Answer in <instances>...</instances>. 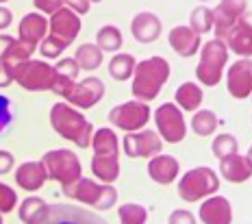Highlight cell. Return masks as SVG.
<instances>
[{"label": "cell", "instance_id": "cell-1", "mask_svg": "<svg viewBox=\"0 0 252 224\" xmlns=\"http://www.w3.org/2000/svg\"><path fill=\"white\" fill-rule=\"evenodd\" d=\"M133 94L141 102H150L159 96V90L167 83L170 76V64L163 57H150L139 61L133 70Z\"/></svg>", "mask_w": 252, "mask_h": 224}, {"label": "cell", "instance_id": "cell-2", "mask_svg": "<svg viewBox=\"0 0 252 224\" xmlns=\"http://www.w3.org/2000/svg\"><path fill=\"white\" fill-rule=\"evenodd\" d=\"M50 124L61 137L70 139L78 148H87V146L92 144L94 127L83 118V113H78L76 109H72L70 105H65V102H57V105L52 107Z\"/></svg>", "mask_w": 252, "mask_h": 224}, {"label": "cell", "instance_id": "cell-3", "mask_svg": "<svg viewBox=\"0 0 252 224\" xmlns=\"http://www.w3.org/2000/svg\"><path fill=\"white\" fill-rule=\"evenodd\" d=\"M228 59V50L226 44L222 39H211L202 46V57H200V64L196 67V76L200 79L202 85H218L220 79H222V72L224 65H226Z\"/></svg>", "mask_w": 252, "mask_h": 224}, {"label": "cell", "instance_id": "cell-4", "mask_svg": "<svg viewBox=\"0 0 252 224\" xmlns=\"http://www.w3.org/2000/svg\"><path fill=\"white\" fill-rule=\"evenodd\" d=\"M220 181L211 168H196L189 170L178 183V196L187 202H196L204 196H211L218 192Z\"/></svg>", "mask_w": 252, "mask_h": 224}, {"label": "cell", "instance_id": "cell-5", "mask_svg": "<svg viewBox=\"0 0 252 224\" xmlns=\"http://www.w3.org/2000/svg\"><path fill=\"white\" fill-rule=\"evenodd\" d=\"M33 224H109L94 211L76 205H46Z\"/></svg>", "mask_w": 252, "mask_h": 224}, {"label": "cell", "instance_id": "cell-6", "mask_svg": "<svg viewBox=\"0 0 252 224\" xmlns=\"http://www.w3.org/2000/svg\"><path fill=\"white\" fill-rule=\"evenodd\" d=\"M41 163L48 172V179L59 181L61 185L81 179V161L72 150H50L44 155Z\"/></svg>", "mask_w": 252, "mask_h": 224}, {"label": "cell", "instance_id": "cell-7", "mask_svg": "<svg viewBox=\"0 0 252 224\" xmlns=\"http://www.w3.org/2000/svg\"><path fill=\"white\" fill-rule=\"evenodd\" d=\"M55 70L46 61H24L13 70V81L29 92H44L50 90Z\"/></svg>", "mask_w": 252, "mask_h": 224}, {"label": "cell", "instance_id": "cell-8", "mask_svg": "<svg viewBox=\"0 0 252 224\" xmlns=\"http://www.w3.org/2000/svg\"><path fill=\"white\" fill-rule=\"evenodd\" d=\"M150 120V109L141 100H130L124 105H118L109 111V122L115 127L124 128V131H139L148 124Z\"/></svg>", "mask_w": 252, "mask_h": 224}, {"label": "cell", "instance_id": "cell-9", "mask_svg": "<svg viewBox=\"0 0 252 224\" xmlns=\"http://www.w3.org/2000/svg\"><path fill=\"white\" fill-rule=\"evenodd\" d=\"M155 122L159 133L163 135L165 142L170 144H178L185 139L187 135V127H185V118H183L181 109L172 102H165L155 111Z\"/></svg>", "mask_w": 252, "mask_h": 224}, {"label": "cell", "instance_id": "cell-10", "mask_svg": "<svg viewBox=\"0 0 252 224\" xmlns=\"http://www.w3.org/2000/svg\"><path fill=\"white\" fill-rule=\"evenodd\" d=\"M102 96H104V83L96 79V76H89V79L81 83H72V87L63 98H67V102L76 105L78 109H92L96 102L102 100Z\"/></svg>", "mask_w": 252, "mask_h": 224}, {"label": "cell", "instance_id": "cell-11", "mask_svg": "<svg viewBox=\"0 0 252 224\" xmlns=\"http://www.w3.org/2000/svg\"><path fill=\"white\" fill-rule=\"evenodd\" d=\"M224 44H228V48L239 57H250L252 55V22L250 15L246 11L237 22L230 27V31L222 37Z\"/></svg>", "mask_w": 252, "mask_h": 224}, {"label": "cell", "instance_id": "cell-12", "mask_svg": "<svg viewBox=\"0 0 252 224\" xmlns=\"http://www.w3.org/2000/svg\"><path fill=\"white\" fill-rule=\"evenodd\" d=\"M163 144L155 131H139L128 133L124 137V150L128 157H155L161 153Z\"/></svg>", "mask_w": 252, "mask_h": 224}, {"label": "cell", "instance_id": "cell-13", "mask_svg": "<svg viewBox=\"0 0 252 224\" xmlns=\"http://www.w3.org/2000/svg\"><path fill=\"white\" fill-rule=\"evenodd\" d=\"M213 13V31L218 33V39L230 31L235 22L246 13V0H220Z\"/></svg>", "mask_w": 252, "mask_h": 224}, {"label": "cell", "instance_id": "cell-14", "mask_svg": "<svg viewBox=\"0 0 252 224\" xmlns=\"http://www.w3.org/2000/svg\"><path fill=\"white\" fill-rule=\"evenodd\" d=\"M48 29H50L52 37H59L61 41H65V44L70 46L72 41H74V37L78 35V31H81V20H78V15L72 11V9L61 7L52 13Z\"/></svg>", "mask_w": 252, "mask_h": 224}, {"label": "cell", "instance_id": "cell-15", "mask_svg": "<svg viewBox=\"0 0 252 224\" xmlns=\"http://www.w3.org/2000/svg\"><path fill=\"white\" fill-rule=\"evenodd\" d=\"M228 92L230 96L244 98L250 96L252 92V61L248 57H241L239 61H235V65L228 70Z\"/></svg>", "mask_w": 252, "mask_h": 224}, {"label": "cell", "instance_id": "cell-16", "mask_svg": "<svg viewBox=\"0 0 252 224\" xmlns=\"http://www.w3.org/2000/svg\"><path fill=\"white\" fill-rule=\"evenodd\" d=\"M48 181V172H46L41 161H26L15 172V183L26 192H35Z\"/></svg>", "mask_w": 252, "mask_h": 224}, {"label": "cell", "instance_id": "cell-17", "mask_svg": "<svg viewBox=\"0 0 252 224\" xmlns=\"http://www.w3.org/2000/svg\"><path fill=\"white\" fill-rule=\"evenodd\" d=\"M202 224H230V202L224 196H213L200 205Z\"/></svg>", "mask_w": 252, "mask_h": 224}, {"label": "cell", "instance_id": "cell-18", "mask_svg": "<svg viewBox=\"0 0 252 224\" xmlns=\"http://www.w3.org/2000/svg\"><path fill=\"white\" fill-rule=\"evenodd\" d=\"M222 176L230 183H244L252 176V161L250 157H241V155H230L222 159Z\"/></svg>", "mask_w": 252, "mask_h": 224}, {"label": "cell", "instance_id": "cell-19", "mask_svg": "<svg viewBox=\"0 0 252 224\" xmlns=\"http://www.w3.org/2000/svg\"><path fill=\"white\" fill-rule=\"evenodd\" d=\"M170 46L181 57H191L200 48V35H196L189 27H174L170 31Z\"/></svg>", "mask_w": 252, "mask_h": 224}, {"label": "cell", "instance_id": "cell-20", "mask_svg": "<svg viewBox=\"0 0 252 224\" xmlns=\"http://www.w3.org/2000/svg\"><path fill=\"white\" fill-rule=\"evenodd\" d=\"M133 37L141 44H150L161 35V20L155 13H139L133 20Z\"/></svg>", "mask_w": 252, "mask_h": 224}, {"label": "cell", "instance_id": "cell-21", "mask_svg": "<svg viewBox=\"0 0 252 224\" xmlns=\"http://www.w3.org/2000/svg\"><path fill=\"white\" fill-rule=\"evenodd\" d=\"M148 174L157 181V183L167 185V183H172V181L176 179L178 161L174 157H170V155H155L152 161L148 163Z\"/></svg>", "mask_w": 252, "mask_h": 224}, {"label": "cell", "instance_id": "cell-22", "mask_svg": "<svg viewBox=\"0 0 252 224\" xmlns=\"http://www.w3.org/2000/svg\"><path fill=\"white\" fill-rule=\"evenodd\" d=\"M100 190L102 185L94 183L92 179H76L72 183H65L63 185V194L67 198H74V200H81V202H87V205H94L96 198L100 196Z\"/></svg>", "mask_w": 252, "mask_h": 224}, {"label": "cell", "instance_id": "cell-23", "mask_svg": "<svg viewBox=\"0 0 252 224\" xmlns=\"http://www.w3.org/2000/svg\"><path fill=\"white\" fill-rule=\"evenodd\" d=\"M46 31H48V20L41 13H29L20 22V39L39 44L46 37Z\"/></svg>", "mask_w": 252, "mask_h": 224}, {"label": "cell", "instance_id": "cell-24", "mask_svg": "<svg viewBox=\"0 0 252 224\" xmlns=\"http://www.w3.org/2000/svg\"><path fill=\"white\" fill-rule=\"evenodd\" d=\"M35 48H37V46L33 44V41H24V39H15L13 41V46L11 48L7 50V55L2 57V64L9 67V70H15V67H18L20 64H24V61H29L31 59V55L35 53Z\"/></svg>", "mask_w": 252, "mask_h": 224}, {"label": "cell", "instance_id": "cell-25", "mask_svg": "<svg viewBox=\"0 0 252 224\" xmlns=\"http://www.w3.org/2000/svg\"><path fill=\"white\" fill-rule=\"evenodd\" d=\"M92 172L104 183H113L120 176V161L118 157H104V155H94Z\"/></svg>", "mask_w": 252, "mask_h": 224}, {"label": "cell", "instance_id": "cell-26", "mask_svg": "<svg viewBox=\"0 0 252 224\" xmlns=\"http://www.w3.org/2000/svg\"><path fill=\"white\" fill-rule=\"evenodd\" d=\"M92 146L96 155H104V157H118V137L111 128H98L96 135H92Z\"/></svg>", "mask_w": 252, "mask_h": 224}, {"label": "cell", "instance_id": "cell-27", "mask_svg": "<svg viewBox=\"0 0 252 224\" xmlns=\"http://www.w3.org/2000/svg\"><path fill=\"white\" fill-rule=\"evenodd\" d=\"M174 96H176V102L185 109V111H196V109L200 107L204 94L196 83H183V85L176 90Z\"/></svg>", "mask_w": 252, "mask_h": 224}, {"label": "cell", "instance_id": "cell-28", "mask_svg": "<svg viewBox=\"0 0 252 224\" xmlns=\"http://www.w3.org/2000/svg\"><path fill=\"white\" fill-rule=\"evenodd\" d=\"M74 61H76L78 70L92 72V70H96V67L102 64V50L98 48L96 44H83V46H78V50L74 55Z\"/></svg>", "mask_w": 252, "mask_h": 224}, {"label": "cell", "instance_id": "cell-29", "mask_svg": "<svg viewBox=\"0 0 252 224\" xmlns=\"http://www.w3.org/2000/svg\"><path fill=\"white\" fill-rule=\"evenodd\" d=\"M135 65H137V59L133 55H115L111 61H109V74L113 76L115 81H126L130 79Z\"/></svg>", "mask_w": 252, "mask_h": 224}, {"label": "cell", "instance_id": "cell-30", "mask_svg": "<svg viewBox=\"0 0 252 224\" xmlns=\"http://www.w3.org/2000/svg\"><path fill=\"white\" fill-rule=\"evenodd\" d=\"M96 46L100 50H109V53L118 50L120 46H122V33H120V29L113 27V24L102 27L100 31H98V44Z\"/></svg>", "mask_w": 252, "mask_h": 224}, {"label": "cell", "instance_id": "cell-31", "mask_svg": "<svg viewBox=\"0 0 252 224\" xmlns=\"http://www.w3.org/2000/svg\"><path fill=\"white\" fill-rule=\"evenodd\" d=\"M191 127H193V131L200 135V137H207V135H211L215 128H218V118H215L213 111L204 109V111H198L196 116H193Z\"/></svg>", "mask_w": 252, "mask_h": 224}, {"label": "cell", "instance_id": "cell-32", "mask_svg": "<svg viewBox=\"0 0 252 224\" xmlns=\"http://www.w3.org/2000/svg\"><path fill=\"white\" fill-rule=\"evenodd\" d=\"M189 29H191L196 35H204V33H209V31H213V13H211V9L198 7L196 11L191 13V27Z\"/></svg>", "mask_w": 252, "mask_h": 224}, {"label": "cell", "instance_id": "cell-33", "mask_svg": "<svg viewBox=\"0 0 252 224\" xmlns=\"http://www.w3.org/2000/svg\"><path fill=\"white\" fill-rule=\"evenodd\" d=\"M44 200L37 196L33 198H26V200L22 202V207H20V220H22L24 224H33L35 220L39 218V213L44 211Z\"/></svg>", "mask_w": 252, "mask_h": 224}, {"label": "cell", "instance_id": "cell-34", "mask_svg": "<svg viewBox=\"0 0 252 224\" xmlns=\"http://www.w3.org/2000/svg\"><path fill=\"white\" fill-rule=\"evenodd\" d=\"M211 150L218 159L230 157V155H237V139L233 135H218L211 144Z\"/></svg>", "mask_w": 252, "mask_h": 224}, {"label": "cell", "instance_id": "cell-35", "mask_svg": "<svg viewBox=\"0 0 252 224\" xmlns=\"http://www.w3.org/2000/svg\"><path fill=\"white\" fill-rule=\"evenodd\" d=\"M148 213L141 205H122L120 207V222L122 224H146Z\"/></svg>", "mask_w": 252, "mask_h": 224}, {"label": "cell", "instance_id": "cell-36", "mask_svg": "<svg viewBox=\"0 0 252 224\" xmlns=\"http://www.w3.org/2000/svg\"><path fill=\"white\" fill-rule=\"evenodd\" d=\"M65 48H67L65 41H61L59 37H52V35H48V37L41 39V46H39L41 55L48 57V59H55V57H59Z\"/></svg>", "mask_w": 252, "mask_h": 224}, {"label": "cell", "instance_id": "cell-37", "mask_svg": "<svg viewBox=\"0 0 252 224\" xmlns=\"http://www.w3.org/2000/svg\"><path fill=\"white\" fill-rule=\"evenodd\" d=\"M115 200H118V190H115L113 185H102L100 196L96 198L94 207H96L98 211H107V209H111V207L115 205Z\"/></svg>", "mask_w": 252, "mask_h": 224}, {"label": "cell", "instance_id": "cell-38", "mask_svg": "<svg viewBox=\"0 0 252 224\" xmlns=\"http://www.w3.org/2000/svg\"><path fill=\"white\" fill-rule=\"evenodd\" d=\"M52 70H55L57 76H63V79H67L72 83H74V79L78 76V65H76L74 59H61Z\"/></svg>", "mask_w": 252, "mask_h": 224}, {"label": "cell", "instance_id": "cell-39", "mask_svg": "<svg viewBox=\"0 0 252 224\" xmlns=\"http://www.w3.org/2000/svg\"><path fill=\"white\" fill-rule=\"evenodd\" d=\"M15 202H18V196H15V192H13L9 185H2V183H0V213L13 211Z\"/></svg>", "mask_w": 252, "mask_h": 224}, {"label": "cell", "instance_id": "cell-40", "mask_svg": "<svg viewBox=\"0 0 252 224\" xmlns=\"http://www.w3.org/2000/svg\"><path fill=\"white\" fill-rule=\"evenodd\" d=\"M13 107H11V100H9L7 96H0V133L4 131V128L11 124L13 120Z\"/></svg>", "mask_w": 252, "mask_h": 224}, {"label": "cell", "instance_id": "cell-41", "mask_svg": "<svg viewBox=\"0 0 252 224\" xmlns=\"http://www.w3.org/2000/svg\"><path fill=\"white\" fill-rule=\"evenodd\" d=\"M63 4H65V0H35V7L39 9V11L44 13H55L57 9H61Z\"/></svg>", "mask_w": 252, "mask_h": 224}, {"label": "cell", "instance_id": "cell-42", "mask_svg": "<svg viewBox=\"0 0 252 224\" xmlns=\"http://www.w3.org/2000/svg\"><path fill=\"white\" fill-rule=\"evenodd\" d=\"M170 224H196V218L189 211L176 209V211H172V216H170Z\"/></svg>", "mask_w": 252, "mask_h": 224}, {"label": "cell", "instance_id": "cell-43", "mask_svg": "<svg viewBox=\"0 0 252 224\" xmlns=\"http://www.w3.org/2000/svg\"><path fill=\"white\" fill-rule=\"evenodd\" d=\"M15 165V159L11 153H7V150H0V174H7L9 170H11Z\"/></svg>", "mask_w": 252, "mask_h": 224}, {"label": "cell", "instance_id": "cell-44", "mask_svg": "<svg viewBox=\"0 0 252 224\" xmlns=\"http://www.w3.org/2000/svg\"><path fill=\"white\" fill-rule=\"evenodd\" d=\"M13 83V72L0 61V87H7Z\"/></svg>", "mask_w": 252, "mask_h": 224}, {"label": "cell", "instance_id": "cell-45", "mask_svg": "<svg viewBox=\"0 0 252 224\" xmlns=\"http://www.w3.org/2000/svg\"><path fill=\"white\" fill-rule=\"evenodd\" d=\"M13 37H9V35H0V59H2L4 55H7V50L13 46Z\"/></svg>", "mask_w": 252, "mask_h": 224}, {"label": "cell", "instance_id": "cell-46", "mask_svg": "<svg viewBox=\"0 0 252 224\" xmlns=\"http://www.w3.org/2000/svg\"><path fill=\"white\" fill-rule=\"evenodd\" d=\"M11 20H13L11 11H9V9H4V7H0V29L9 27V24H11Z\"/></svg>", "mask_w": 252, "mask_h": 224}, {"label": "cell", "instance_id": "cell-47", "mask_svg": "<svg viewBox=\"0 0 252 224\" xmlns=\"http://www.w3.org/2000/svg\"><path fill=\"white\" fill-rule=\"evenodd\" d=\"M89 2H100V0H89Z\"/></svg>", "mask_w": 252, "mask_h": 224}, {"label": "cell", "instance_id": "cell-48", "mask_svg": "<svg viewBox=\"0 0 252 224\" xmlns=\"http://www.w3.org/2000/svg\"><path fill=\"white\" fill-rule=\"evenodd\" d=\"M0 224H2V213H0Z\"/></svg>", "mask_w": 252, "mask_h": 224}, {"label": "cell", "instance_id": "cell-49", "mask_svg": "<svg viewBox=\"0 0 252 224\" xmlns=\"http://www.w3.org/2000/svg\"><path fill=\"white\" fill-rule=\"evenodd\" d=\"M0 2H7V0H0Z\"/></svg>", "mask_w": 252, "mask_h": 224}]
</instances>
